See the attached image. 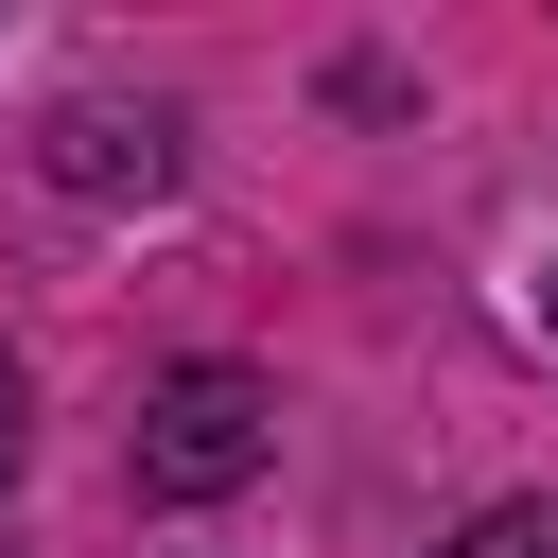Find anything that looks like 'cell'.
I'll use <instances>...</instances> for the list:
<instances>
[{"label": "cell", "instance_id": "obj_1", "mask_svg": "<svg viewBox=\"0 0 558 558\" xmlns=\"http://www.w3.org/2000/svg\"><path fill=\"white\" fill-rule=\"evenodd\" d=\"M262 471V384L244 366H174L140 401V488H244Z\"/></svg>", "mask_w": 558, "mask_h": 558}, {"label": "cell", "instance_id": "obj_2", "mask_svg": "<svg viewBox=\"0 0 558 558\" xmlns=\"http://www.w3.org/2000/svg\"><path fill=\"white\" fill-rule=\"evenodd\" d=\"M52 174H70V192H157V174H174V140H157V122L70 105V122H52Z\"/></svg>", "mask_w": 558, "mask_h": 558}, {"label": "cell", "instance_id": "obj_3", "mask_svg": "<svg viewBox=\"0 0 558 558\" xmlns=\"http://www.w3.org/2000/svg\"><path fill=\"white\" fill-rule=\"evenodd\" d=\"M436 558H558V506H488L471 541H436Z\"/></svg>", "mask_w": 558, "mask_h": 558}, {"label": "cell", "instance_id": "obj_4", "mask_svg": "<svg viewBox=\"0 0 558 558\" xmlns=\"http://www.w3.org/2000/svg\"><path fill=\"white\" fill-rule=\"evenodd\" d=\"M0 471H17V366H0Z\"/></svg>", "mask_w": 558, "mask_h": 558}]
</instances>
